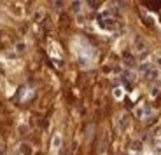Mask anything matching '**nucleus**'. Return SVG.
I'll return each instance as SVG.
<instances>
[{
	"mask_svg": "<svg viewBox=\"0 0 161 155\" xmlns=\"http://www.w3.org/2000/svg\"><path fill=\"white\" fill-rule=\"evenodd\" d=\"M114 96H116V98H121V89H116V91H114Z\"/></svg>",
	"mask_w": 161,
	"mask_h": 155,
	"instance_id": "nucleus-2",
	"label": "nucleus"
},
{
	"mask_svg": "<svg viewBox=\"0 0 161 155\" xmlns=\"http://www.w3.org/2000/svg\"><path fill=\"white\" fill-rule=\"evenodd\" d=\"M61 147V136H54V138H53V148H56V150H58V148H60Z\"/></svg>",
	"mask_w": 161,
	"mask_h": 155,
	"instance_id": "nucleus-1",
	"label": "nucleus"
},
{
	"mask_svg": "<svg viewBox=\"0 0 161 155\" xmlns=\"http://www.w3.org/2000/svg\"><path fill=\"white\" fill-rule=\"evenodd\" d=\"M25 49V44H18V51H23Z\"/></svg>",
	"mask_w": 161,
	"mask_h": 155,
	"instance_id": "nucleus-3",
	"label": "nucleus"
}]
</instances>
